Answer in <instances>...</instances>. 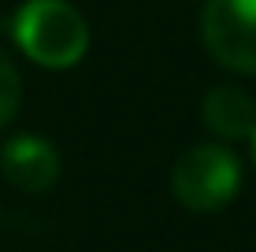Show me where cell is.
<instances>
[{
  "instance_id": "cell-1",
  "label": "cell",
  "mask_w": 256,
  "mask_h": 252,
  "mask_svg": "<svg viewBox=\"0 0 256 252\" xmlns=\"http://www.w3.org/2000/svg\"><path fill=\"white\" fill-rule=\"evenodd\" d=\"M12 37L34 63L67 71L90 48V26L67 0H26L12 19Z\"/></svg>"
},
{
  "instance_id": "cell-2",
  "label": "cell",
  "mask_w": 256,
  "mask_h": 252,
  "mask_svg": "<svg viewBox=\"0 0 256 252\" xmlns=\"http://www.w3.org/2000/svg\"><path fill=\"white\" fill-rule=\"evenodd\" d=\"M171 189L190 212H219L242 189V160L226 145H193L174 163Z\"/></svg>"
},
{
  "instance_id": "cell-3",
  "label": "cell",
  "mask_w": 256,
  "mask_h": 252,
  "mask_svg": "<svg viewBox=\"0 0 256 252\" xmlns=\"http://www.w3.org/2000/svg\"><path fill=\"white\" fill-rule=\"evenodd\" d=\"M200 37L219 67L256 74V0H208Z\"/></svg>"
},
{
  "instance_id": "cell-4",
  "label": "cell",
  "mask_w": 256,
  "mask_h": 252,
  "mask_svg": "<svg viewBox=\"0 0 256 252\" xmlns=\"http://www.w3.org/2000/svg\"><path fill=\"white\" fill-rule=\"evenodd\" d=\"M0 175L22 193H45L60 178V152L38 134H15L0 149Z\"/></svg>"
},
{
  "instance_id": "cell-5",
  "label": "cell",
  "mask_w": 256,
  "mask_h": 252,
  "mask_svg": "<svg viewBox=\"0 0 256 252\" xmlns=\"http://www.w3.org/2000/svg\"><path fill=\"white\" fill-rule=\"evenodd\" d=\"M204 123L212 134L230 137V141H242V137L256 134V100L249 93L234 89V85H219L204 97V108H200Z\"/></svg>"
},
{
  "instance_id": "cell-6",
  "label": "cell",
  "mask_w": 256,
  "mask_h": 252,
  "mask_svg": "<svg viewBox=\"0 0 256 252\" xmlns=\"http://www.w3.org/2000/svg\"><path fill=\"white\" fill-rule=\"evenodd\" d=\"M19 100H22V78H19V71H15V63L0 52V130L15 119Z\"/></svg>"
},
{
  "instance_id": "cell-7",
  "label": "cell",
  "mask_w": 256,
  "mask_h": 252,
  "mask_svg": "<svg viewBox=\"0 0 256 252\" xmlns=\"http://www.w3.org/2000/svg\"><path fill=\"white\" fill-rule=\"evenodd\" d=\"M249 141H252V160H256V134H252V137H249Z\"/></svg>"
}]
</instances>
